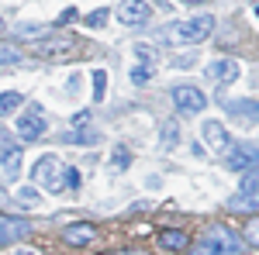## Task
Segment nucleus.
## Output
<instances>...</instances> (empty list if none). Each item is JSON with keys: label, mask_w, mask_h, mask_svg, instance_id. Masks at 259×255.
Returning <instances> with one entry per match:
<instances>
[{"label": "nucleus", "mask_w": 259, "mask_h": 255, "mask_svg": "<svg viewBox=\"0 0 259 255\" xmlns=\"http://www.w3.org/2000/svg\"><path fill=\"white\" fill-rule=\"evenodd\" d=\"M135 56H139L142 62H152V66H156V52H152L149 45H135Z\"/></svg>", "instance_id": "nucleus-30"}, {"label": "nucleus", "mask_w": 259, "mask_h": 255, "mask_svg": "<svg viewBox=\"0 0 259 255\" xmlns=\"http://www.w3.org/2000/svg\"><path fill=\"white\" fill-rule=\"evenodd\" d=\"M104 93H107V73L97 69L94 73V100H104Z\"/></svg>", "instance_id": "nucleus-25"}, {"label": "nucleus", "mask_w": 259, "mask_h": 255, "mask_svg": "<svg viewBox=\"0 0 259 255\" xmlns=\"http://www.w3.org/2000/svg\"><path fill=\"white\" fill-rule=\"evenodd\" d=\"M214 31V18H190V21H177V24H166L159 35L169 45H200Z\"/></svg>", "instance_id": "nucleus-1"}, {"label": "nucleus", "mask_w": 259, "mask_h": 255, "mask_svg": "<svg viewBox=\"0 0 259 255\" xmlns=\"http://www.w3.org/2000/svg\"><path fill=\"white\" fill-rule=\"evenodd\" d=\"M18 203H28V207H35V203H41L38 190H31V186H24V190H18Z\"/></svg>", "instance_id": "nucleus-27"}, {"label": "nucleus", "mask_w": 259, "mask_h": 255, "mask_svg": "<svg viewBox=\"0 0 259 255\" xmlns=\"http://www.w3.org/2000/svg\"><path fill=\"white\" fill-rule=\"evenodd\" d=\"M183 4H204V0H183Z\"/></svg>", "instance_id": "nucleus-35"}, {"label": "nucleus", "mask_w": 259, "mask_h": 255, "mask_svg": "<svg viewBox=\"0 0 259 255\" xmlns=\"http://www.w3.org/2000/svg\"><path fill=\"white\" fill-rule=\"evenodd\" d=\"M221 107H225L232 118L259 124V100H221Z\"/></svg>", "instance_id": "nucleus-12"}, {"label": "nucleus", "mask_w": 259, "mask_h": 255, "mask_svg": "<svg viewBox=\"0 0 259 255\" xmlns=\"http://www.w3.org/2000/svg\"><path fill=\"white\" fill-rule=\"evenodd\" d=\"M18 255H35V252H24V248H21V252H18Z\"/></svg>", "instance_id": "nucleus-36"}, {"label": "nucleus", "mask_w": 259, "mask_h": 255, "mask_svg": "<svg viewBox=\"0 0 259 255\" xmlns=\"http://www.w3.org/2000/svg\"><path fill=\"white\" fill-rule=\"evenodd\" d=\"M0 173L7 183H14L21 176V148L18 145H11V148H4V159H0Z\"/></svg>", "instance_id": "nucleus-14"}, {"label": "nucleus", "mask_w": 259, "mask_h": 255, "mask_svg": "<svg viewBox=\"0 0 259 255\" xmlns=\"http://www.w3.org/2000/svg\"><path fill=\"white\" fill-rule=\"evenodd\" d=\"M76 21H80V11H76V7H66L62 18H59V24H76Z\"/></svg>", "instance_id": "nucleus-31"}, {"label": "nucleus", "mask_w": 259, "mask_h": 255, "mask_svg": "<svg viewBox=\"0 0 259 255\" xmlns=\"http://www.w3.org/2000/svg\"><path fill=\"white\" fill-rule=\"evenodd\" d=\"M97 235H100L97 224H90V221H80V224H69V228L62 231V241H66V245H76V248H80V245H90V241H94Z\"/></svg>", "instance_id": "nucleus-11"}, {"label": "nucleus", "mask_w": 259, "mask_h": 255, "mask_svg": "<svg viewBox=\"0 0 259 255\" xmlns=\"http://www.w3.org/2000/svg\"><path fill=\"white\" fill-rule=\"evenodd\" d=\"M97 138H100V131L87 124V128H73V131H66V135H62V141H76V145H94Z\"/></svg>", "instance_id": "nucleus-15"}, {"label": "nucleus", "mask_w": 259, "mask_h": 255, "mask_svg": "<svg viewBox=\"0 0 259 255\" xmlns=\"http://www.w3.org/2000/svg\"><path fill=\"white\" fill-rule=\"evenodd\" d=\"M245 241L259 248V217H249V224H245Z\"/></svg>", "instance_id": "nucleus-28"}, {"label": "nucleus", "mask_w": 259, "mask_h": 255, "mask_svg": "<svg viewBox=\"0 0 259 255\" xmlns=\"http://www.w3.org/2000/svg\"><path fill=\"white\" fill-rule=\"evenodd\" d=\"M242 248H245V241L239 235H232L225 228H211L207 235L197 238V245H194L190 255H239Z\"/></svg>", "instance_id": "nucleus-2"}, {"label": "nucleus", "mask_w": 259, "mask_h": 255, "mask_svg": "<svg viewBox=\"0 0 259 255\" xmlns=\"http://www.w3.org/2000/svg\"><path fill=\"white\" fill-rule=\"evenodd\" d=\"M242 193H245V196H259V166L245 169V179H242Z\"/></svg>", "instance_id": "nucleus-19"}, {"label": "nucleus", "mask_w": 259, "mask_h": 255, "mask_svg": "<svg viewBox=\"0 0 259 255\" xmlns=\"http://www.w3.org/2000/svg\"><path fill=\"white\" fill-rule=\"evenodd\" d=\"M252 207H259V196H245V193H239L235 200H232V211H252Z\"/></svg>", "instance_id": "nucleus-26"}, {"label": "nucleus", "mask_w": 259, "mask_h": 255, "mask_svg": "<svg viewBox=\"0 0 259 255\" xmlns=\"http://www.w3.org/2000/svg\"><path fill=\"white\" fill-rule=\"evenodd\" d=\"M28 231H31V224H28V221L0 214V241H14V238H24Z\"/></svg>", "instance_id": "nucleus-13"}, {"label": "nucleus", "mask_w": 259, "mask_h": 255, "mask_svg": "<svg viewBox=\"0 0 259 255\" xmlns=\"http://www.w3.org/2000/svg\"><path fill=\"white\" fill-rule=\"evenodd\" d=\"M87 124H90V114H87V111H80V114L73 118V128H87Z\"/></svg>", "instance_id": "nucleus-32"}, {"label": "nucleus", "mask_w": 259, "mask_h": 255, "mask_svg": "<svg viewBox=\"0 0 259 255\" xmlns=\"http://www.w3.org/2000/svg\"><path fill=\"white\" fill-rule=\"evenodd\" d=\"M0 31H4V21H0Z\"/></svg>", "instance_id": "nucleus-37"}, {"label": "nucleus", "mask_w": 259, "mask_h": 255, "mask_svg": "<svg viewBox=\"0 0 259 255\" xmlns=\"http://www.w3.org/2000/svg\"><path fill=\"white\" fill-rule=\"evenodd\" d=\"M111 255H145V252H111Z\"/></svg>", "instance_id": "nucleus-34"}, {"label": "nucleus", "mask_w": 259, "mask_h": 255, "mask_svg": "<svg viewBox=\"0 0 259 255\" xmlns=\"http://www.w3.org/2000/svg\"><path fill=\"white\" fill-rule=\"evenodd\" d=\"M107 18H111V11H107V7H97V11H94V14H87V28H104V24H107Z\"/></svg>", "instance_id": "nucleus-22"}, {"label": "nucleus", "mask_w": 259, "mask_h": 255, "mask_svg": "<svg viewBox=\"0 0 259 255\" xmlns=\"http://www.w3.org/2000/svg\"><path fill=\"white\" fill-rule=\"evenodd\" d=\"M35 56L45 62H69V59H76L80 56V45L76 41H66V38H41L38 45H35Z\"/></svg>", "instance_id": "nucleus-4"}, {"label": "nucleus", "mask_w": 259, "mask_h": 255, "mask_svg": "<svg viewBox=\"0 0 259 255\" xmlns=\"http://www.w3.org/2000/svg\"><path fill=\"white\" fill-rule=\"evenodd\" d=\"M45 35H49L45 24H18V31H14V38H18V41H41Z\"/></svg>", "instance_id": "nucleus-16"}, {"label": "nucleus", "mask_w": 259, "mask_h": 255, "mask_svg": "<svg viewBox=\"0 0 259 255\" xmlns=\"http://www.w3.org/2000/svg\"><path fill=\"white\" fill-rule=\"evenodd\" d=\"M31 176H35V183L45 186L49 193H62V190H66V186H62V166H59V159H52V156H41L38 162H35V169H31Z\"/></svg>", "instance_id": "nucleus-3"}, {"label": "nucleus", "mask_w": 259, "mask_h": 255, "mask_svg": "<svg viewBox=\"0 0 259 255\" xmlns=\"http://www.w3.org/2000/svg\"><path fill=\"white\" fill-rule=\"evenodd\" d=\"M173 104H177L183 114H200L207 107V97L200 93L197 86H177L173 90Z\"/></svg>", "instance_id": "nucleus-8"}, {"label": "nucleus", "mask_w": 259, "mask_h": 255, "mask_svg": "<svg viewBox=\"0 0 259 255\" xmlns=\"http://www.w3.org/2000/svg\"><path fill=\"white\" fill-rule=\"evenodd\" d=\"M225 152H228V156H225V166H228V169L245 173V169L259 166V148H256V145H249V141H239V145H232V141H228V148H225Z\"/></svg>", "instance_id": "nucleus-6"}, {"label": "nucleus", "mask_w": 259, "mask_h": 255, "mask_svg": "<svg viewBox=\"0 0 259 255\" xmlns=\"http://www.w3.org/2000/svg\"><path fill=\"white\" fill-rule=\"evenodd\" d=\"M152 73H156L152 62H139V66H132V83H135V86H145V83L152 79Z\"/></svg>", "instance_id": "nucleus-18"}, {"label": "nucleus", "mask_w": 259, "mask_h": 255, "mask_svg": "<svg viewBox=\"0 0 259 255\" xmlns=\"http://www.w3.org/2000/svg\"><path fill=\"white\" fill-rule=\"evenodd\" d=\"M118 18H121V24H128V28H142L145 21L152 18V7H149L145 0H121Z\"/></svg>", "instance_id": "nucleus-7"}, {"label": "nucleus", "mask_w": 259, "mask_h": 255, "mask_svg": "<svg viewBox=\"0 0 259 255\" xmlns=\"http://www.w3.org/2000/svg\"><path fill=\"white\" fill-rule=\"evenodd\" d=\"M21 104H24V97H21V93H14V90H11V93H4V97H0V118L14 114Z\"/></svg>", "instance_id": "nucleus-20"}, {"label": "nucleus", "mask_w": 259, "mask_h": 255, "mask_svg": "<svg viewBox=\"0 0 259 255\" xmlns=\"http://www.w3.org/2000/svg\"><path fill=\"white\" fill-rule=\"evenodd\" d=\"M111 166H114V169H128V166H132V156H128V148H124V145H118V148H114Z\"/></svg>", "instance_id": "nucleus-24"}, {"label": "nucleus", "mask_w": 259, "mask_h": 255, "mask_svg": "<svg viewBox=\"0 0 259 255\" xmlns=\"http://www.w3.org/2000/svg\"><path fill=\"white\" fill-rule=\"evenodd\" d=\"M14 135L21 138V141H38L41 135H45V114H41L38 104H31L24 114L18 118V124H14Z\"/></svg>", "instance_id": "nucleus-5"}, {"label": "nucleus", "mask_w": 259, "mask_h": 255, "mask_svg": "<svg viewBox=\"0 0 259 255\" xmlns=\"http://www.w3.org/2000/svg\"><path fill=\"white\" fill-rule=\"evenodd\" d=\"M242 73V66L235 59H214L207 66V79L211 83H218V86H228V83H235Z\"/></svg>", "instance_id": "nucleus-9"}, {"label": "nucleus", "mask_w": 259, "mask_h": 255, "mask_svg": "<svg viewBox=\"0 0 259 255\" xmlns=\"http://www.w3.org/2000/svg\"><path fill=\"white\" fill-rule=\"evenodd\" d=\"M21 62V48L18 45H0V66H14Z\"/></svg>", "instance_id": "nucleus-21"}, {"label": "nucleus", "mask_w": 259, "mask_h": 255, "mask_svg": "<svg viewBox=\"0 0 259 255\" xmlns=\"http://www.w3.org/2000/svg\"><path fill=\"white\" fill-rule=\"evenodd\" d=\"M177 138H180L177 124H173V121H166V124H162V145L169 148V145H177Z\"/></svg>", "instance_id": "nucleus-29"}, {"label": "nucleus", "mask_w": 259, "mask_h": 255, "mask_svg": "<svg viewBox=\"0 0 259 255\" xmlns=\"http://www.w3.org/2000/svg\"><path fill=\"white\" fill-rule=\"evenodd\" d=\"M62 186H66V190H76V186H80V169L62 166Z\"/></svg>", "instance_id": "nucleus-23"}, {"label": "nucleus", "mask_w": 259, "mask_h": 255, "mask_svg": "<svg viewBox=\"0 0 259 255\" xmlns=\"http://www.w3.org/2000/svg\"><path fill=\"white\" fill-rule=\"evenodd\" d=\"M159 245H162V248H169V252H183V248H187V235L177 231V228H173V231H162Z\"/></svg>", "instance_id": "nucleus-17"}, {"label": "nucleus", "mask_w": 259, "mask_h": 255, "mask_svg": "<svg viewBox=\"0 0 259 255\" xmlns=\"http://www.w3.org/2000/svg\"><path fill=\"white\" fill-rule=\"evenodd\" d=\"M200 138H204V145H207L211 152H225V148H228V131H225L221 121H204V124H200Z\"/></svg>", "instance_id": "nucleus-10"}, {"label": "nucleus", "mask_w": 259, "mask_h": 255, "mask_svg": "<svg viewBox=\"0 0 259 255\" xmlns=\"http://www.w3.org/2000/svg\"><path fill=\"white\" fill-rule=\"evenodd\" d=\"M0 207H11V196L4 193V190H0Z\"/></svg>", "instance_id": "nucleus-33"}]
</instances>
